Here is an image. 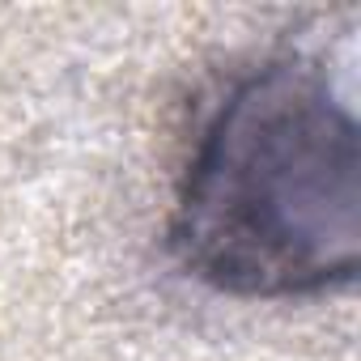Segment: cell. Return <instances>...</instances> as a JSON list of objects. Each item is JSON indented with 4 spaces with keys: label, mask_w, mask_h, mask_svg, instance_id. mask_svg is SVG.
<instances>
[{
    "label": "cell",
    "mask_w": 361,
    "mask_h": 361,
    "mask_svg": "<svg viewBox=\"0 0 361 361\" xmlns=\"http://www.w3.org/2000/svg\"><path fill=\"white\" fill-rule=\"evenodd\" d=\"M188 276L234 298H314L361 264V132L302 56L243 73L200 123L170 209Z\"/></svg>",
    "instance_id": "cell-1"
}]
</instances>
